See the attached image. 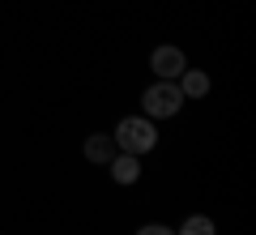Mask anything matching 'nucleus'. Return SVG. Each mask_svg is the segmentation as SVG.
<instances>
[{
  "label": "nucleus",
  "mask_w": 256,
  "mask_h": 235,
  "mask_svg": "<svg viewBox=\"0 0 256 235\" xmlns=\"http://www.w3.org/2000/svg\"><path fill=\"white\" fill-rule=\"evenodd\" d=\"M111 137H116V150H124V154H146V150H154V141H158L154 120H146V116H128V120H120Z\"/></svg>",
  "instance_id": "f257e3e1"
},
{
  "label": "nucleus",
  "mask_w": 256,
  "mask_h": 235,
  "mask_svg": "<svg viewBox=\"0 0 256 235\" xmlns=\"http://www.w3.org/2000/svg\"><path fill=\"white\" fill-rule=\"evenodd\" d=\"M141 107H146V120H166V116H175L184 107V94H180L175 82H158V86H150L141 94Z\"/></svg>",
  "instance_id": "f03ea898"
},
{
  "label": "nucleus",
  "mask_w": 256,
  "mask_h": 235,
  "mask_svg": "<svg viewBox=\"0 0 256 235\" xmlns=\"http://www.w3.org/2000/svg\"><path fill=\"white\" fill-rule=\"evenodd\" d=\"M150 69L158 73V82H175V77L188 69V60H184L180 47H158V52L150 56Z\"/></svg>",
  "instance_id": "7ed1b4c3"
},
{
  "label": "nucleus",
  "mask_w": 256,
  "mask_h": 235,
  "mask_svg": "<svg viewBox=\"0 0 256 235\" xmlns=\"http://www.w3.org/2000/svg\"><path fill=\"white\" fill-rule=\"evenodd\" d=\"M86 158H90V163H111V158H116V137H107V133L86 137Z\"/></svg>",
  "instance_id": "20e7f679"
},
{
  "label": "nucleus",
  "mask_w": 256,
  "mask_h": 235,
  "mask_svg": "<svg viewBox=\"0 0 256 235\" xmlns=\"http://www.w3.org/2000/svg\"><path fill=\"white\" fill-rule=\"evenodd\" d=\"M107 167H111V175H116V184H137V175H141L137 154H116Z\"/></svg>",
  "instance_id": "39448f33"
},
{
  "label": "nucleus",
  "mask_w": 256,
  "mask_h": 235,
  "mask_svg": "<svg viewBox=\"0 0 256 235\" xmlns=\"http://www.w3.org/2000/svg\"><path fill=\"white\" fill-rule=\"evenodd\" d=\"M180 94H184V99H201V94H210V77H205L201 69H184L180 73Z\"/></svg>",
  "instance_id": "423d86ee"
},
{
  "label": "nucleus",
  "mask_w": 256,
  "mask_h": 235,
  "mask_svg": "<svg viewBox=\"0 0 256 235\" xmlns=\"http://www.w3.org/2000/svg\"><path fill=\"white\" fill-rule=\"evenodd\" d=\"M175 235H214V222H210V218H188Z\"/></svg>",
  "instance_id": "0eeeda50"
},
{
  "label": "nucleus",
  "mask_w": 256,
  "mask_h": 235,
  "mask_svg": "<svg viewBox=\"0 0 256 235\" xmlns=\"http://www.w3.org/2000/svg\"><path fill=\"white\" fill-rule=\"evenodd\" d=\"M137 235H175V231H171V226H162V222H150V226H141Z\"/></svg>",
  "instance_id": "6e6552de"
}]
</instances>
